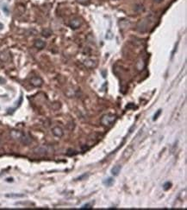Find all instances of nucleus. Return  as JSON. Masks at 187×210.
I'll use <instances>...</instances> for the list:
<instances>
[{"mask_svg":"<svg viewBox=\"0 0 187 210\" xmlns=\"http://www.w3.org/2000/svg\"><path fill=\"white\" fill-rule=\"evenodd\" d=\"M50 151V147L49 146H46V145H42V146H40L38 148H36L35 150V152L37 153V154H47Z\"/></svg>","mask_w":187,"mask_h":210,"instance_id":"5","label":"nucleus"},{"mask_svg":"<svg viewBox=\"0 0 187 210\" xmlns=\"http://www.w3.org/2000/svg\"><path fill=\"white\" fill-rule=\"evenodd\" d=\"M113 182H114V180H113V178L112 177H109V178H107V179H105V180L104 181V185H106V186H111L112 184H113Z\"/></svg>","mask_w":187,"mask_h":210,"instance_id":"11","label":"nucleus"},{"mask_svg":"<svg viewBox=\"0 0 187 210\" xmlns=\"http://www.w3.org/2000/svg\"><path fill=\"white\" fill-rule=\"evenodd\" d=\"M69 25H70V27L72 29H74V30L78 29V28H79L81 26V21L78 18H73V19H72V20L70 21V24Z\"/></svg>","mask_w":187,"mask_h":210,"instance_id":"3","label":"nucleus"},{"mask_svg":"<svg viewBox=\"0 0 187 210\" xmlns=\"http://www.w3.org/2000/svg\"><path fill=\"white\" fill-rule=\"evenodd\" d=\"M34 46H35L36 49H38V50H42V49L45 48V46H46V42H45L44 41L41 40V39H37V40L35 41V42H34Z\"/></svg>","mask_w":187,"mask_h":210,"instance_id":"7","label":"nucleus"},{"mask_svg":"<svg viewBox=\"0 0 187 210\" xmlns=\"http://www.w3.org/2000/svg\"><path fill=\"white\" fill-rule=\"evenodd\" d=\"M126 108H127V109H130V108H136V106L134 104H132V103H129L128 106H126Z\"/></svg>","mask_w":187,"mask_h":210,"instance_id":"15","label":"nucleus"},{"mask_svg":"<svg viewBox=\"0 0 187 210\" xmlns=\"http://www.w3.org/2000/svg\"><path fill=\"white\" fill-rule=\"evenodd\" d=\"M30 84L33 86V87H36V88H40L42 86L43 84V80L42 79L39 77V76H34L32 77L30 80Z\"/></svg>","mask_w":187,"mask_h":210,"instance_id":"2","label":"nucleus"},{"mask_svg":"<svg viewBox=\"0 0 187 210\" xmlns=\"http://www.w3.org/2000/svg\"><path fill=\"white\" fill-rule=\"evenodd\" d=\"M10 59V53L8 51H3L0 53V61H7Z\"/></svg>","mask_w":187,"mask_h":210,"instance_id":"8","label":"nucleus"},{"mask_svg":"<svg viewBox=\"0 0 187 210\" xmlns=\"http://www.w3.org/2000/svg\"><path fill=\"white\" fill-rule=\"evenodd\" d=\"M117 120V116L115 114H111V113H108V114H105L102 117L101 119V123L102 125H106V126H109V125H111L115 120Z\"/></svg>","mask_w":187,"mask_h":210,"instance_id":"1","label":"nucleus"},{"mask_svg":"<svg viewBox=\"0 0 187 210\" xmlns=\"http://www.w3.org/2000/svg\"><path fill=\"white\" fill-rule=\"evenodd\" d=\"M135 10L137 11V12H141V11H144V6L141 4H136V7H135Z\"/></svg>","mask_w":187,"mask_h":210,"instance_id":"12","label":"nucleus"},{"mask_svg":"<svg viewBox=\"0 0 187 210\" xmlns=\"http://www.w3.org/2000/svg\"><path fill=\"white\" fill-rule=\"evenodd\" d=\"M154 1H155L156 3H160V2H162L163 0H154Z\"/></svg>","mask_w":187,"mask_h":210,"instance_id":"20","label":"nucleus"},{"mask_svg":"<svg viewBox=\"0 0 187 210\" xmlns=\"http://www.w3.org/2000/svg\"><path fill=\"white\" fill-rule=\"evenodd\" d=\"M52 133H53L55 137H57V138H61V137L64 135V131L62 130V128L59 127V126H55V127H54V128L52 129Z\"/></svg>","mask_w":187,"mask_h":210,"instance_id":"4","label":"nucleus"},{"mask_svg":"<svg viewBox=\"0 0 187 210\" xmlns=\"http://www.w3.org/2000/svg\"><path fill=\"white\" fill-rule=\"evenodd\" d=\"M7 196H9V197H10V196H23L22 195H7Z\"/></svg>","mask_w":187,"mask_h":210,"instance_id":"18","label":"nucleus"},{"mask_svg":"<svg viewBox=\"0 0 187 210\" xmlns=\"http://www.w3.org/2000/svg\"><path fill=\"white\" fill-rule=\"evenodd\" d=\"M121 169H122V166L121 165H119V164H117V165H116V166H114L112 169H111V174L114 176H118L119 173H120V171H121Z\"/></svg>","mask_w":187,"mask_h":210,"instance_id":"9","label":"nucleus"},{"mask_svg":"<svg viewBox=\"0 0 187 210\" xmlns=\"http://www.w3.org/2000/svg\"><path fill=\"white\" fill-rule=\"evenodd\" d=\"M87 176H88V174H84V175H82L81 176L78 177L77 180H83L84 178H86V177H87Z\"/></svg>","mask_w":187,"mask_h":210,"instance_id":"16","label":"nucleus"},{"mask_svg":"<svg viewBox=\"0 0 187 210\" xmlns=\"http://www.w3.org/2000/svg\"><path fill=\"white\" fill-rule=\"evenodd\" d=\"M78 1L81 4H86V2H88L89 0H78Z\"/></svg>","mask_w":187,"mask_h":210,"instance_id":"19","label":"nucleus"},{"mask_svg":"<svg viewBox=\"0 0 187 210\" xmlns=\"http://www.w3.org/2000/svg\"><path fill=\"white\" fill-rule=\"evenodd\" d=\"M171 186H172V184L167 182H166V183L164 184V186H163L164 188H163V189H164V190H168L170 188H171Z\"/></svg>","mask_w":187,"mask_h":210,"instance_id":"13","label":"nucleus"},{"mask_svg":"<svg viewBox=\"0 0 187 210\" xmlns=\"http://www.w3.org/2000/svg\"><path fill=\"white\" fill-rule=\"evenodd\" d=\"M52 34H53V32H52V30H50V29H44L41 31V36L46 37V38L50 37L52 36Z\"/></svg>","mask_w":187,"mask_h":210,"instance_id":"10","label":"nucleus"},{"mask_svg":"<svg viewBox=\"0 0 187 210\" xmlns=\"http://www.w3.org/2000/svg\"><path fill=\"white\" fill-rule=\"evenodd\" d=\"M3 27H4V26H3V24H2V23H0V30H2V29H3Z\"/></svg>","mask_w":187,"mask_h":210,"instance_id":"21","label":"nucleus"},{"mask_svg":"<svg viewBox=\"0 0 187 210\" xmlns=\"http://www.w3.org/2000/svg\"><path fill=\"white\" fill-rule=\"evenodd\" d=\"M22 134H23V133H22V131H20L13 130L10 131V136H11V138L14 139L20 140L21 139V138H22Z\"/></svg>","mask_w":187,"mask_h":210,"instance_id":"6","label":"nucleus"},{"mask_svg":"<svg viewBox=\"0 0 187 210\" xmlns=\"http://www.w3.org/2000/svg\"><path fill=\"white\" fill-rule=\"evenodd\" d=\"M160 112H161V110H158L157 113L156 114H154V120H156L158 119V117L159 116V114H160Z\"/></svg>","mask_w":187,"mask_h":210,"instance_id":"17","label":"nucleus"},{"mask_svg":"<svg viewBox=\"0 0 187 210\" xmlns=\"http://www.w3.org/2000/svg\"><path fill=\"white\" fill-rule=\"evenodd\" d=\"M92 208V206H91V204H90V203H87V204H85L84 206H82V209H91Z\"/></svg>","mask_w":187,"mask_h":210,"instance_id":"14","label":"nucleus"}]
</instances>
